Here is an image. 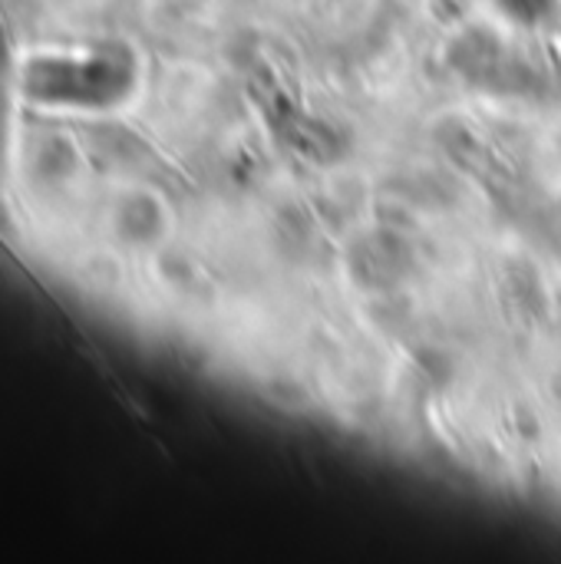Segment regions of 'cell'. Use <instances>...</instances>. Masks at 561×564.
<instances>
[{
    "label": "cell",
    "mask_w": 561,
    "mask_h": 564,
    "mask_svg": "<svg viewBox=\"0 0 561 564\" xmlns=\"http://www.w3.org/2000/svg\"><path fill=\"white\" fill-rule=\"evenodd\" d=\"M496 7L519 26H539L559 13V0H496Z\"/></svg>",
    "instance_id": "6da1fadb"
}]
</instances>
